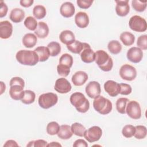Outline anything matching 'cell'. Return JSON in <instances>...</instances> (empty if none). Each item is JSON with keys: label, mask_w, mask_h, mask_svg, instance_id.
Listing matches in <instances>:
<instances>
[{"label": "cell", "mask_w": 147, "mask_h": 147, "mask_svg": "<svg viewBox=\"0 0 147 147\" xmlns=\"http://www.w3.org/2000/svg\"><path fill=\"white\" fill-rule=\"evenodd\" d=\"M73 146H74V147H79V146L87 147L88 144L84 140L78 139L74 142V143L73 144Z\"/></svg>", "instance_id": "48"}, {"label": "cell", "mask_w": 147, "mask_h": 147, "mask_svg": "<svg viewBox=\"0 0 147 147\" xmlns=\"http://www.w3.org/2000/svg\"><path fill=\"white\" fill-rule=\"evenodd\" d=\"M108 50L114 55H117L122 50V45L117 40H111L107 45Z\"/></svg>", "instance_id": "29"}, {"label": "cell", "mask_w": 147, "mask_h": 147, "mask_svg": "<svg viewBox=\"0 0 147 147\" xmlns=\"http://www.w3.org/2000/svg\"><path fill=\"white\" fill-rule=\"evenodd\" d=\"M71 103L80 113H86L90 108V102L85 96L81 92L73 93L69 98Z\"/></svg>", "instance_id": "2"}, {"label": "cell", "mask_w": 147, "mask_h": 147, "mask_svg": "<svg viewBox=\"0 0 147 147\" xmlns=\"http://www.w3.org/2000/svg\"><path fill=\"white\" fill-rule=\"evenodd\" d=\"M129 99L126 98H119L116 102V109L118 113L125 114L126 113V104L129 102Z\"/></svg>", "instance_id": "35"}, {"label": "cell", "mask_w": 147, "mask_h": 147, "mask_svg": "<svg viewBox=\"0 0 147 147\" xmlns=\"http://www.w3.org/2000/svg\"><path fill=\"white\" fill-rule=\"evenodd\" d=\"M93 2L92 0H78L76 1L78 6L83 9H87L89 8Z\"/></svg>", "instance_id": "44"}, {"label": "cell", "mask_w": 147, "mask_h": 147, "mask_svg": "<svg viewBox=\"0 0 147 147\" xmlns=\"http://www.w3.org/2000/svg\"><path fill=\"white\" fill-rule=\"evenodd\" d=\"M58 101V96L53 92L44 93L40 95L38 98L39 106L44 109H48L55 106Z\"/></svg>", "instance_id": "5"}, {"label": "cell", "mask_w": 147, "mask_h": 147, "mask_svg": "<svg viewBox=\"0 0 147 147\" xmlns=\"http://www.w3.org/2000/svg\"><path fill=\"white\" fill-rule=\"evenodd\" d=\"M126 56L130 61L134 63H138L142 59L143 52L138 47H133L127 51Z\"/></svg>", "instance_id": "12"}, {"label": "cell", "mask_w": 147, "mask_h": 147, "mask_svg": "<svg viewBox=\"0 0 147 147\" xmlns=\"http://www.w3.org/2000/svg\"><path fill=\"white\" fill-rule=\"evenodd\" d=\"M131 5L136 11L138 12L144 11L146 7V2H142L140 1L133 0L131 1Z\"/></svg>", "instance_id": "40"}, {"label": "cell", "mask_w": 147, "mask_h": 147, "mask_svg": "<svg viewBox=\"0 0 147 147\" xmlns=\"http://www.w3.org/2000/svg\"><path fill=\"white\" fill-rule=\"evenodd\" d=\"M59 39L62 43L68 45L75 41V37L72 31L65 30L61 32L59 35Z\"/></svg>", "instance_id": "21"}, {"label": "cell", "mask_w": 147, "mask_h": 147, "mask_svg": "<svg viewBox=\"0 0 147 147\" xmlns=\"http://www.w3.org/2000/svg\"><path fill=\"white\" fill-rule=\"evenodd\" d=\"M13 33L12 24L8 21L0 22V37L2 39L9 38Z\"/></svg>", "instance_id": "16"}, {"label": "cell", "mask_w": 147, "mask_h": 147, "mask_svg": "<svg viewBox=\"0 0 147 147\" xmlns=\"http://www.w3.org/2000/svg\"><path fill=\"white\" fill-rule=\"evenodd\" d=\"M46 14H47L46 9L42 5H36L33 9V15L38 20L44 18L46 16Z\"/></svg>", "instance_id": "30"}, {"label": "cell", "mask_w": 147, "mask_h": 147, "mask_svg": "<svg viewBox=\"0 0 147 147\" xmlns=\"http://www.w3.org/2000/svg\"><path fill=\"white\" fill-rule=\"evenodd\" d=\"M54 88L59 93L66 94L71 90L72 86L65 78H61L56 80Z\"/></svg>", "instance_id": "11"}, {"label": "cell", "mask_w": 147, "mask_h": 147, "mask_svg": "<svg viewBox=\"0 0 147 147\" xmlns=\"http://www.w3.org/2000/svg\"><path fill=\"white\" fill-rule=\"evenodd\" d=\"M137 45L140 49L143 50L147 49V35L143 34L138 37Z\"/></svg>", "instance_id": "41"}, {"label": "cell", "mask_w": 147, "mask_h": 147, "mask_svg": "<svg viewBox=\"0 0 147 147\" xmlns=\"http://www.w3.org/2000/svg\"><path fill=\"white\" fill-rule=\"evenodd\" d=\"M57 136L62 140L69 139L73 135L71 127L68 125H63L60 126Z\"/></svg>", "instance_id": "25"}, {"label": "cell", "mask_w": 147, "mask_h": 147, "mask_svg": "<svg viewBox=\"0 0 147 147\" xmlns=\"http://www.w3.org/2000/svg\"><path fill=\"white\" fill-rule=\"evenodd\" d=\"M119 75L123 80L132 81L136 78L137 71L134 67L126 64L120 68Z\"/></svg>", "instance_id": "8"}, {"label": "cell", "mask_w": 147, "mask_h": 147, "mask_svg": "<svg viewBox=\"0 0 147 147\" xmlns=\"http://www.w3.org/2000/svg\"><path fill=\"white\" fill-rule=\"evenodd\" d=\"M25 11L20 8H14L10 11L9 18L14 23L21 22L25 17Z\"/></svg>", "instance_id": "22"}, {"label": "cell", "mask_w": 147, "mask_h": 147, "mask_svg": "<svg viewBox=\"0 0 147 147\" xmlns=\"http://www.w3.org/2000/svg\"><path fill=\"white\" fill-rule=\"evenodd\" d=\"M85 45L86 42H81L79 41L75 40L71 44L67 45V48L72 53L75 54H80L84 49Z\"/></svg>", "instance_id": "27"}, {"label": "cell", "mask_w": 147, "mask_h": 147, "mask_svg": "<svg viewBox=\"0 0 147 147\" xmlns=\"http://www.w3.org/2000/svg\"><path fill=\"white\" fill-rule=\"evenodd\" d=\"M22 41L23 45L26 48H31L36 45L37 41V38L35 34L29 33L24 36Z\"/></svg>", "instance_id": "24"}, {"label": "cell", "mask_w": 147, "mask_h": 147, "mask_svg": "<svg viewBox=\"0 0 147 147\" xmlns=\"http://www.w3.org/2000/svg\"><path fill=\"white\" fill-rule=\"evenodd\" d=\"M60 12L61 16L65 18L71 17L75 12V6L71 2H65L61 5Z\"/></svg>", "instance_id": "18"}, {"label": "cell", "mask_w": 147, "mask_h": 147, "mask_svg": "<svg viewBox=\"0 0 147 147\" xmlns=\"http://www.w3.org/2000/svg\"><path fill=\"white\" fill-rule=\"evenodd\" d=\"M59 64L71 68L73 64V57L68 53L63 54L59 59Z\"/></svg>", "instance_id": "33"}, {"label": "cell", "mask_w": 147, "mask_h": 147, "mask_svg": "<svg viewBox=\"0 0 147 147\" xmlns=\"http://www.w3.org/2000/svg\"><path fill=\"white\" fill-rule=\"evenodd\" d=\"M47 142L44 140H37L32 141L27 144V146H47Z\"/></svg>", "instance_id": "45"}, {"label": "cell", "mask_w": 147, "mask_h": 147, "mask_svg": "<svg viewBox=\"0 0 147 147\" xmlns=\"http://www.w3.org/2000/svg\"><path fill=\"white\" fill-rule=\"evenodd\" d=\"M95 61L99 68L103 71H110L113 68L112 58L103 50H98L95 52Z\"/></svg>", "instance_id": "3"}, {"label": "cell", "mask_w": 147, "mask_h": 147, "mask_svg": "<svg viewBox=\"0 0 147 147\" xmlns=\"http://www.w3.org/2000/svg\"><path fill=\"white\" fill-rule=\"evenodd\" d=\"M87 80V74L82 71L76 72L72 76V82L76 86H81L83 85Z\"/></svg>", "instance_id": "20"}, {"label": "cell", "mask_w": 147, "mask_h": 147, "mask_svg": "<svg viewBox=\"0 0 147 147\" xmlns=\"http://www.w3.org/2000/svg\"><path fill=\"white\" fill-rule=\"evenodd\" d=\"M1 94H2L6 89V85L3 83V82H1Z\"/></svg>", "instance_id": "52"}, {"label": "cell", "mask_w": 147, "mask_h": 147, "mask_svg": "<svg viewBox=\"0 0 147 147\" xmlns=\"http://www.w3.org/2000/svg\"><path fill=\"white\" fill-rule=\"evenodd\" d=\"M3 146L4 147L5 146H18V145L17 144L16 141L12 140H7L5 142Z\"/></svg>", "instance_id": "50"}, {"label": "cell", "mask_w": 147, "mask_h": 147, "mask_svg": "<svg viewBox=\"0 0 147 147\" xmlns=\"http://www.w3.org/2000/svg\"><path fill=\"white\" fill-rule=\"evenodd\" d=\"M120 40L125 46H130L134 42L135 36L129 32H124L121 34Z\"/></svg>", "instance_id": "28"}, {"label": "cell", "mask_w": 147, "mask_h": 147, "mask_svg": "<svg viewBox=\"0 0 147 147\" xmlns=\"http://www.w3.org/2000/svg\"><path fill=\"white\" fill-rule=\"evenodd\" d=\"M104 89L110 96L115 97L119 94L120 86L117 82L109 80L105 83Z\"/></svg>", "instance_id": "13"}, {"label": "cell", "mask_w": 147, "mask_h": 147, "mask_svg": "<svg viewBox=\"0 0 147 147\" xmlns=\"http://www.w3.org/2000/svg\"><path fill=\"white\" fill-rule=\"evenodd\" d=\"M135 130V126L132 125H126L123 127L122 134L126 138H130L134 136Z\"/></svg>", "instance_id": "39"}, {"label": "cell", "mask_w": 147, "mask_h": 147, "mask_svg": "<svg viewBox=\"0 0 147 147\" xmlns=\"http://www.w3.org/2000/svg\"><path fill=\"white\" fill-rule=\"evenodd\" d=\"M60 126L59 123L55 121L49 122L47 126V132L49 135L53 136L57 134L59 132Z\"/></svg>", "instance_id": "37"}, {"label": "cell", "mask_w": 147, "mask_h": 147, "mask_svg": "<svg viewBox=\"0 0 147 147\" xmlns=\"http://www.w3.org/2000/svg\"><path fill=\"white\" fill-rule=\"evenodd\" d=\"M47 47L49 51L51 56H56L61 52V46L57 42L52 41L48 44Z\"/></svg>", "instance_id": "31"}, {"label": "cell", "mask_w": 147, "mask_h": 147, "mask_svg": "<svg viewBox=\"0 0 147 147\" xmlns=\"http://www.w3.org/2000/svg\"><path fill=\"white\" fill-rule=\"evenodd\" d=\"M71 127L73 134L79 137L84 136V134L86 129L83 125L78 122H75L74 123Z\"/></svg>", "instance_id": "34"}, {"label": "cell", "mask_w": 147, "mask_h": 147, "mask_svg": "<svg viewBox=\"0 0 147 147\" xmlns=\"http://www.w3.org/2000/svg\"><path fill=\"white\" fill-rule=\"evenodd\" d=\"M34 33L40 38L47 37L49 34V28L48 25L44 22H39L38 26L34 30Z\"/></svg>", "instance_id": "23"}, {"label": "cell", "mask_w": 147, "mask_h": 147, "mask_svg": "<svg viewBox=\"0 0 147 147\" xmlns=\"http://www.w3.org/2000/svg\"><path fill=\"white\" fill-rule=\"evenodd\" d=\"M13 84H18L24 87L25 82L24 80L20 77H13L10 81V86Z\"/></svg>", "instance_id": "46"}, {"label": "cell", "mask_w": 147, "mask_h": 147, "mask_svg": "<svg viewBox=\"0 0 147 147\" xmlns=\"http://www.w3.org/2000/svg\"><path fill=\"white\" fill-rule=\"evenodd\" d=\"M136 130L134 136L138 140L144 139L146 137L147 134L146 127L143 125H137L135 126Z\"/></svg>", "instance_id": "36"}, {"label": "cell", "mask_w": 147, "mask_h": 147, "mask_svg": "<svg viewBox=\"0 0 147 147\" xmlns=\"http://www.w3.org/2000/svg\"><path fill=\"white\" fill-rule=\"evenodd\" d=\"M93 107L99 114L106 115L111 111L113 105L110 100L102 96L99 95L94 99Z\"/></svg>", "instance_id": "4"}, {"label": "cell", "mask_w": 147, "mask_h": 147, "mask_svg": "<svg viewBox=\"0 0 147 147\" xmlns=\"http://www.w3.org/2000/svg\"><path fill=\"white\" fill-rule=\"evenodd\" d=\"M126 113L129 117L133 119H140L141 117V110L140 104L135 101L128 102L126 107Z\"/></svg>", "instance_id": "7"}, {"label": "cell", "mask_w": 147, "mask_h": 147, "mask_svg": "<svg viewBox=\"0 0 147 147\" xmlns=\"http://www.w3.org/2000/svg\"><path fill=\"white\" fill-rule=\"evenodd\" d=\"M129 25L132 30L137 32H144L147 29L146 20L137 15L133 16L130 18Z\"/></svg>", "instance_id": "6"}, {"label": "cell", "mask_w": 147, "mask_h": 147, "mask_svg": "<svg viewBox=\"0 0 147 147\" xmlns=\"http://www.w3.org/2000/svg\"><path fill=\"white\" fill-rule=\"evenodd\" d=\"M120 92L119 94L121 95H127L131 92L132 88L130 85L126 83H120Z\"/></svg>", "instance_id": "42"}, {"label": "cell", "mask_w": 147, "mask_h": 147, "mask_svg": "<svg viewBox=\"0 0 147 147\" xmlns=\"http://www.w3.org/2000/svg\"><path fill=\"white\" fill-rule=\"evenodd\" d=\"M35 98H36V94L33 91L31 90H26L24 91V96L21 100L24 104L29 105L34 102Z\"/></svg>", "instance_id": "32"}, {"label": "cell", "mask_w": 147, "mask_h": 147, "mask_svg": "<svg viewBox=\"0 0 147 147\" xmlns=\"http://www.w3.org/2000/svg\"><path fill=\"white\" fill-rule=\"evenodd\" d=\"M85 91L88 96L95 99L100 95L101 92L100 85L98 82L91 81L87 84Z\"/></svg>", "instance_id": "10"}, {"label": "cell", "mask_w": 147, "mask_h": 147, "mask_svg": "<svg viewBox=\"0 0 147 147\" xmlns=\"http://www.w3.org/2000/svg\"><path fill=\"white\" fill-rule=\"evenodd\" d=\"M115 3H117L115 6L117 14L120 17H125L127 16L130 11L129 1H115Z\"/></svg>", "instance_id": "15"}, {"label": "cell", "mask_w": 147, "mask_h": 147, "mask_svg": "<svg viewBox=\"0 0 147 147\" xmlns=\"http://www.w3.org/2000/svg\"><path fill=\"white\" fill-rule=\"evenodd\" d=\"M102 135L101 128L97 126H94L86 130L84 134L85 139L89 142L98 141Z\"/></svg>", "instance_id": "9"}, {"label": "cell", "mask_w": 147, "mask_h": 147, "mask_svg": "<svg viewBox=\"0 0 147 147\" xmlns=\"http://www.w3.org/2000/svg\"><path fill=\"white\" fill-rule=\"evenodd\" d=\"M33 0H21L20 1V5L24 7H29L33 3Z\"/></svg>", "instance_id": "49"}, {"label": "cell", "mask_w": 147, "mask_h": 147, "mask_svg": "<svg viewBox=\"0 0 147 147\" xmlns=\"http://www.w3.org/2000/svg\"><path fill=\"white\" fill-rule=\"evenodd\" d=\"M24 87L18 84L10 86L9 94L10 97L16 100H21L24 95Z\"/></svg>", "instance_id": "17"}, {"label": "cell", "mask_w": 147, "mask_h": 147, "mask_svg": "<svg viewBox=\"0 0 147 147\" xmlns=\"http://www.w3.org/2000/svg\"><path fill=\"white\" fill-rule=\"evenodd\" d=\"M76 25L80 28H86L89 24V17L88 14L83 11L78 12L75 17Z\"/></svg>", "instance_id": "19"}, {"label": "cell", "mask_w": 147, "mask_h": 147, "mask_svg": "<svg viewBox=\"0 0 147 147\" xmlns=\"http://www.w3.org/2000/svg\"><path fill=\"white\" fill-rule=\"evenodd\" d=\"M8 11V8L6 3L3 1H1V9H0V17L3 18L6 16Z\"/></svg>", "instance_id": "47"}, {"label": "cell", "mask_w": 147, "mask_h": 147, "mask_svg": "<svg viewBox=\"0 0 147 147\" xmlns=\"http://www.w3.org/2000/svg\"><path fill=\"white\" fill-rule=\"evenodd\" d=\"M82 60L86 63H91L95 61V52L91 48L90 45L86 43L85 47L80 53Z\"/></svg>", "instance_id": "14"}, {"label": "cell", "mask_w": 147, "mask_h": 147, "mask_svg": "<svg viewBox=\"0 0 147 147\" xmlns=\"http://www.w3.org/2000/svg\"><path fill=\"white\" fill-rule=\"evenodd\" d=\"M47 146H61V145L57 142H52L47 145Z\"/></svg>", "instance_id": "51"}, {"label": "cell", "mask_w": 147, "mask_h": 147, "mask_svg": "<svg viewBox=\"0 0 147 147\" xmlns=\"http://www.w3.org/2000/svg\"><path fill=\"white\" fill-rule=\"evenodd\" d=\"M16 57L20 64L24 65L34 66L39 61L38 56L34 51H18L16 53Z\"/></svg>", "instance_id": "1"}, {"label": "cell", "mask_w": 147, "mask_h": 147, "mask_svg": "<svg viewBox=\"0 0 147 147\" xmlns=\"http://www.w3.org/2000/svg\"><path fill=\"white\" fill-rule=\"evenodd\" d=\"M57 71L59 75L63 77H66L70 72V68L64 65L59 64L57 66Z\"/></svg>", "instance_id": "43"}, {"label": "cell", "mask_w": 147, "mask_h": 147, "mask_svg": "<svg viewBox=\"0 0 147 147\" xmlns=\"http://www.w3.org/2000/svg\"><path fill=\"white\" fill-rule=\"evenodd\" d=\"M34 51L36 52L38 56L39 61H45L49 59L50 56V52L48 47L40 46L37 47Z\"/></svg>", "instance_id": "26"}, {"label": "cell", "mask_w": 147, "mask_h": 147, "mask_svg": "<svg viewBox=\"0 0 147 147\" xmlns=\"http://www.w3.org/2000/svg\"><path fill=\"white\" fill-rule=\"evenodd\" d=\"M24 24L25 27L30 30H35L38 25L36 20L31 16L27 17L25 18Z\"/></svg>", "instance_id": "38"}]
</instances>
